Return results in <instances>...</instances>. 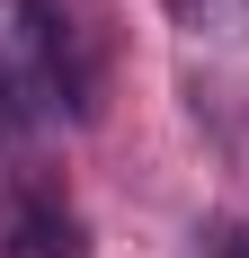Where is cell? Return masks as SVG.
<instances>
[{
    "label": "cell",
    "instance_id": "obj_1",
    "mask_svg": "<svg viewBox=\"0 0 249 258\" xmlns=\"http://www.w3.org/2000/svg\"><path fill=\"white\" fill-rule=\"evenodd\" d=\"M0 125H18V134L63 125V80H53V45H45L36 0H0Z\"/></svg>",
    "mask_w": 249,
    "mask_h": 258
},
{
    "label": "cell",
    "instance_id": "obj_2",
    "mask_svg": "<svg viewBox=\"0 0 249 258\" xmlns=\"http://www.w3.org/2000/svg\"><path fill=\"white\" fill-rule=\"evenodd\" d=\"M45 9V45H53V80H63V116L89 125L107 98V62H116V36H107L98 0H36Z\"/></svg>",
    "mask_w": 249,
    "mask_h": 258
},
{
    "label": "cell",
    "instance_id": "obj_3",
    "mask_svg": "<svg viewBox=\"0 0 249 258\" xmlns=\"http://www.w3.org/2000/svg\"><path fill=\"white\" fill-rule=\"evenodd\" d=\"M0 258H89V240L53 196H18L0 205Z\"/></svg>",
    "mask_w": 249,
    "mask_h": 258
},
{
    "label": "cell",
    "instance_id": "obj_4",
    "mask_svg": "<svg viewBox=\"0 0 249 258\" xmlns=\"http://www.w3.org/2000/svg\"><path fill=\"white\" fill-rule=\"evenodd\" d=\"M187 36H214V45H240L249 36V0H160Z\"/></svg>",
    "mask_w": 249,
    "mask_h": 258
},
{
    "label": "cell",
    "instance_id": "obj_5",
    "mask_svg": "<svg viewBox=\"0 0 249 258\" xmlns=\"http://www.w3.org/2000/svg\"><path fill=\"white\" fill-rule=\"evenodd\" d=\"M214 258H249V223H223L214 232Z\"/></svg>",
    "mask_w": 249,
    "mask_h": 258
}]
</instances>
